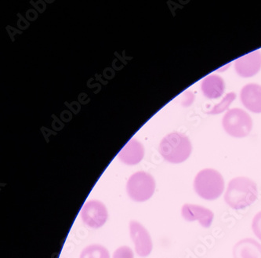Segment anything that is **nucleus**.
I'll return each instance as SVG.
<instances>
[{
  "label": "nucleus",
  "mask_w": 261,
  "mask_h": 258,
  "mask_svg": "<svg viewBox=\"0 0 261 258\" xmlns=\"http://www.w3.org/2000/svg\"><path fill=\"white\" fill-rule=\"evenodd\" d=\"M80 258H111L109 250L103 245H88L83 249Z\"/></svg>",
  "instance_id": "4468645a"
},
{
  "label": "nucleus",
  "mask_w": 261,
  "mask_h": 258,
  "mask_svg": "<svg viewBox=\"0 0 261 258\" xmlns=\"http://www.w3.org/2000/svg\"><path fill=\"white\" fill-rule=\"evenodd\" d=\"M112 258H134V252L129 246H119L114 251Z\"/></svg>",
  "instance_id": "dca6fc26"
},
{
  "label": "nucleus",
  "mask_w": 261,
  "mask_h": 258,
  "mask_svg": "<svg viewBox=\"0 0 261 258\" xmlns=\"http://www.w3.org/2000/svg\"><path fill=\"white\" fill-rule=\"evenodd\" d=\"M240 99L245 108L259 114L261 113V86L257 84H248L240 92Z\"/></svg>",
  "instance_id": "9d476101"
},
{
  "label": "nucleus",
  "mask_w": 261,
  "mask_h": 258,
  "mask_svg": "<svg viewBox=\"0 0 261 258\" xmlns=\"http://www.w3.org/2000/svg\"><path fill=\"white\" fill-rule=\"evenodd\" d=\"M234 70L239 76L250 78L261 70V51H253L234 61Z\"/></svg>",
  "instance_id": "6e6552de"
},
{
  "label": "nucleus",
  "mask_w": 261,
  "mask_h": 258,
  "mask_svg": "<svg viewBox=\"0 0 261 258\" xmlns=\"http://www.w3.org/2000/svg\"><path fill=\"white\" fill-rule=\"evenodd\" d=\"M80 217L88 228L98 229L109 219V211L106 204L98 199H90L84 203L80 211Z\"/></svg>",
  "instance_id": "423d86ee"
},
{
  "label": "nucleus",
  "mask_w": 261,
  "mask_h": 258,
  "mask_svg": "<svg viewBox=\"0 0 261 258\" xmlns=\"http://www.w3.org/2000/svg\"><path fill=\"white\" fill-rule=\"evenodd\" d=\"M155 187V180L150 173L145 171L136 172L128 179L126 193L134 202H144L152 197Z\"/></svg>",
  "instance_id": "20e7f679"
},
{
  "label": "nucleus",
  "mask_w": 261,
  "mask_h": 258,
  "mask_svg": "<svg viewBox=\"0 0 261 258\" xmlns=\"http://www.w3.org/2000/svg\"><path fill=\"white\" fill-rule=\"evenodd\" d=\"M234 258H261V245L253 239L240 240L233 248Z\"/></svg>",
  "instance_id": "ddd939ff"
},
{
  "label": "nucleus",
  "mask_w": 261,
  "mask_h": 258,
  "mask_svg": "<svg viewBox=\"0 0 261 258\" xmlns=\"http://www.w3.org/2000/svg\"><path fill=\"white\" fill-rule=\"evenodd\" d=\"M202 94L206 98L217 99L221 97L225 90L222 77L218 75H210L202 80L201 84Z\"/></svg>",
  "instance_id": "f8f14e48"
},
{
  "label": "nucleus",
  "mask_w": 261,
  "mask_h": 258,
  "mask_svg": "<svg viewBox=\"0 0 261 258\" xmlns=\"http://www.w3.org/2000/svg\"><path fill=\"white\" fill-rule=\"evenodd\" d=\"M222 126L230 136L246 138L253 129V119L246 111L234 108L226 112L222 119Z\"/></svg>",
  "instance_id": "39448f33"
},
{
  "label": "nucleus",
  "mask_w": 261,
  "mask_h": 258,
  "mask_svg": "<svg viewBox=\"0 0 261 258\" xmlns=\"http://www.w3.org/2000/svg\"><path fill=\"white\" fill-rule=\"evenodd\" d=\"M181 215L184 219L189 222L198 221L205 228L211 227L214 218V214L211 210L202 205L190 203L184 204Z\"/></svg>",
  "instance_id": "1a4fd4ad"
},
{
  "label": "nucleus",
  "mask_w": 261,
  "mask_h": 258,
  "mask_svg": "<svg viewBox=\"0 0 261 258\" xmlns=\"http://www.w3.org/2000/svg\"><path fill=\"white\" fill-rule=\"evenodd\" d=\"M252 229L255 236L261 241V211L255 215L252 222Z\"/></svg>",
  "instance_id": "f3484780"
},
{
  "label": "nucleus",
  "mask_w": 261,
  "mask_h": 258,
  "mask_svg": "<svg viewBox=\"0 0 261 258\" xmlns=\"http://www.w3.org/2000/svg\"><path fill=\"white\" fill-rule=\"evenodd\" d=\"M257 185L251 179L238 177L230 180L224 195L226 203L234 210H242L257 199Z\"/></svg>",
  "instance_id": "f257e3e1"
},
{
  "label": "nucleus",
  "mask_w": 261,
  "mask_h": 258,
  "mask_svg": "<svg viewBox=\"0 0 261 258\" xmlns=\"http://www.w3.org/2000/svg\"><path fill=\"white\" fill-rule=\"evenodd\" d=\"M194 190L202 199L215 200L224 192V177L221 173L214 169H204L195 176Z\"/></svg>",
  "instance_id": "7ed1b4c3"
},
{
  "label": "nucleus",
  "mask_w": 261,
  "mask_h": 258,
  "mask_svg": "<svg viewBox=\"0 0 261 258\" xmlns=\"http://www.w3.org/2000/svg\"><path fill=\"white\" fill-rule=\"evenodd\" d=\"M129 231L135 253L140 257L149 256L152 252L153 242L148 229L139 221L132 220L129 221Z\"/></svg>",
  "instance_id": "0eeeda50"
},
{
  "label": "nucleus",
  "mask_w": 261,
  "mask_h": 258,
  "mask_svg": "<svg viewBox=\"0 0 261 258\" xmlns=\"http://www.w3.org/2000/svg\"><path fill=\"white\" fill-rule=\"evenodd\" d=\"M144 157V148L138 140L131 139L119 153V158L124 164L134 166L141 163Z\"/></svg>",
  "instance_id": "9b49d317"
},
{
  "label": "nucleus",
  "mask_w": 261,
  "mask_h": 258,
  "mask_svg": "<svg viewBox=\"0 0 261 258\" xmlns=\"http://www.w3.org/2000/svg\"><path fill=\"white\" fill-rule=\"evenodd\" d=\"M236 97V94H234V92H231V93L226 94L224 98L219 102L218 104L215 105L213 109L208 111V114L219 115L225 112L228 109L229 106H231V103L234 101Z\"/></svg>",
  "instance_id": "2eb2a0df"
},
{
  "label": "nucleus",
  "mask_w": 261,
  "mask_h": 258,
  "mask_svg": "<svg viewBox=\"0 0 261 258\" xmlns=\"http://www.w3.org/2000/svg\"><path fill=\"white\" fill-rule=\"evenodd\" d=\"M160 152L166 161L173 164L184 163L190 157L192 144L189 137L174 132L166 135L160 144Z\"/></svg>",
  "instance_id": "f03ea898"
}]
</instances>
